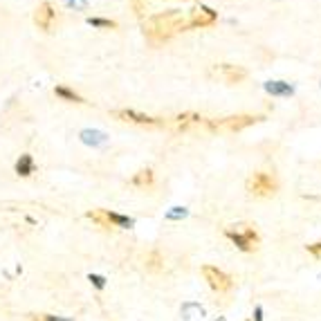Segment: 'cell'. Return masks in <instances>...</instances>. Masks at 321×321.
I'll return each instance as SVG.
<instances>
[{
	"label": "cell",
	"instance_id": "21",
	"mask_svg": "<svg viewBox=\"0 0 321 321\" xmlns=\"http://www.w3.org/2000/svg\"><path fill=\"white\" fill-rule=\"evenodd\" d=\"M88 281L97 287V290H103V287H106V279H103V276H99V274H90Z\"/></svg>",
	"mask_w": 321,
	"mask_h": 321
},
{
	"label": "cell",
	"instance_id": "3",
	"mask_svg": "<svg viewBox=\"0 0 321 321\" xmlns=\"http://www.w3.org/2000/svg\"><path fill=\"white\" fill-rule=\"evenodd\" d=\"M241 227L243 229H227V238L243 252L258 250V243H261L258 241V234L252 227H247V225H241Z\"/></svg>",
	"mask_w": 321,
	"mask_h": 321
},
{
	"label": "cell",
	"instance_id": "26",
	"mask_svg": "<svg viewBox=\"0 0 321 321\" xmlns=\"http://www.w3.org/2000/svg\"><path fill=\"white\" fill-rule=\"evenodd\" d=\"M43 321H70L65 317H54V314H43Z\"/></svg>",
	"mask_w": 321,
	"mask_h": 321
},
{
	"label": "cell",
	"instance_id": "7",
	"mask_svg": "<svg viewBox=\"0 0 321 321\" xmlns=\"http://www.w3.org/2000/svg\"><path fill=\"white\" fill-rule=\"evenodd\" d=\"M216 12L211 7H204V5H200V7H195L193 12L189 14V30H198V27H209L216 23Z\"/></svg>",
	"mask_w": 321,
	"mask_h": 321
},
{
	"label": "cell",
	"instance_id": "23",
	"mask_svg": "<svg viewBox=\"0 0 321 321\" xmlns=\"http://www.w3.org/2000/svg\"><path fill=\"white\" fill-rule=\"evenodd\" d=\"M131 3H133L135 14H144V9H146V0H131Z\"/></svg>",
	"mask_w": 321,
	"mask_h": 321
},
{
	"label": "cell",
	"instance_id": "11",
	"mask_svg": "<svg viewBox=\"0 0 321 321\" xmlns=\"http://www.w3.org/2000/svg\"><path fill=\"white\" fill-rule=\"evenodd\" d=\"M263 88H265V92L272 94V97H292V94H294V88H292L287 81H267Z\"/></svg>",
	"mask_w": 321,
	"mask_h": 321
},
{
	"label": "cell",
	"instance_id": "15",
	"mask_svg": "<svg viewBox=\"0 0 321 321\" xmlns=\"http://www.w3.org/2000/svg\"><path fill=\"white\" fill-rule=\"evenodd\" d=\"M153 180H155V175H153V171L151 169H142L140 173H135L133 175V184L135 186H140V189H146V186H151L153 184Z\"/></svg>",
	"mask_w": 321,
	"mask_h": 321
},
{
	"label": "cell",
	"instance_id": "18",
	"mask_svg": "<svg viewBox=\"0 0 321 321\" xmlns=\"http://www.w3.org/2000/svg\"><path fill=\"white\" fill-rule=\"evenodd\" d=\"M85 216H88V218H92L99 227H106V229L110 227V223H108V218H106V211H88Z\"/></svg>",
	"mask_w": 321,
	"mask_h": 321
},
{
	"label": "cell",
	"instance_id": "16",
	"mask_svg": "<svg viewBox=\"0 0 321 321\" xmlns=\"http://www.w3.org/2000/svg\"><path fill=\"white\" fill-rule=\"evenodd\" d=\"M54 94L61 99H65V101H74V103H83V97L81 94H76L72 88H68V85H56L54 88Z\"/></svg>",
	"mask_w": 321,
	"mask_h": 321
},
{
	"label": "cell",
	"instance_id": "1",
	"mask_svg": "<svg viewBox=\"0 0 321 321\" xmlns=\"http://www.w3.org/2000/svg\"><path fill=\"white\" fill-rule=\"evenodd\" d=\"M189 30V16H184L178 9H171L164 14H155L144 23V34L151 43H164L180 32Z\"/></svg>",
	"mask_w": 321,
	"mask_h": 321
},
{
	"label": "cell",
	"instance_id": "4",
	"mask_svg": "<svg viewBox=\"0 0 321 321\" xmlns=\"http://www.w3.org/2000/svg\"><path fill=\"white\" fill-rule=\"evenodd\" d=\"M263 117H254V115H232V117H225L220 122H209L211 131H229V133H238L243 128L252 126V124L261 122Z\"/></svg>",
	"mask_w": 321,
	"mask_h": 321
},
{
	"label": "cell",
	"instance_id": "20",
	"mask_svg": "<svg viewBox=\"0 0 321 321\" xmlns=\"http://www.w3.org/2000/svg\"><path fill=\"white\" fill-rule=\"evenodd\" d=\"M160 254H157V252H153L151 254V256H148V261H146V265H148V270H153V272H157V270H160Z\"/></svg>",
	"mask_w": 321,
	"mask_h": 321
},
{
	"label": "cell",
	"instance_id": "14",
	"mask_svg": "<svg viewBox=\"0 0 321 321\" xmlns=\"http://www.w3.org/2000/svg\"><path fill=\"white\" fill-rule=\"evenodd\" d=\"M106 218L110 223V227H124V229H131L135 225V220L128 218V216H122V213H115V211H106Z\"/></svg>",
	"mask_w": 321,
	"mask_h": 321
},
{
	"label": "cell",
	"instance_id": "10",
	"mask_svg": "<svg viewBox=\"0 0 321 321\" xmlns=\"http://www.w3.org/2000/svg\"><path fill=\"white\" fill-rule=\"evenodd\" d=\"M79 137H81V142H83L85 146H92V148L103 146V144L108 142L106 133H103V131H94V128H85V131H81Z\"/></svg>",
	"mask_w": 321,
	"mask_h": 321
},
{
	"label": "cell",
	"instance_id": "6",
	"mask_svg": "<svg viewBox=\"0 0 321 321\" xmlns=\"http://www.w3.org/2000/svg\"><path fill=\"white\" fill-rule=\"evenodd\" d=\"M202 274H204V279H207L209 287H211V290H216V292H227L229 287H232V279H229V276L225 274L223 270H218V267L204 265V267H202Z\"/></svg>",
	"mask_w": 321,
	"mask_h": 321
},
{
	"label": "cell",
	"instance_id": "8",
	"mask_svg": "<svg viewBox=\"0 0 321 321\" xmlns=\"http://www.w3.org/2000/svg\"><path fill=\"white\" fill-rule=\"evenodd\" d=\"M34 21H36V25L41 27V30L47 32L52 27V23L56 21V12L52 9L50 3H43V5H38V9H36V14H34Z\"/></svg>",
	"mask_w": 321,
	"mask_h": 321
},
{
	"label": "cell",
	"instance_id": "5",
	"mask_svg": "<svg viewBox=\"0 0 321 321\" xmlns=\"http://www.w3.org/2000/svg\"><path fill=\"white\" fill-rule=\"evenodd\" d=\"M115 117L128 124H137V126H162L164 124V119L151 117V115L137 113V110H115Z\"/></svg>",
	"mask_w": 321,
	"mask_h": 321
},
{
	"label": "cell",
	"instance_id": "9",
	"mask_svg": "<svg viewBox=\"0 0 321 321\" xmlns=\"http://www.w3.org/2000/svg\"><path fill=\"white\" fill-rule=\"evenodd\" d=\"M216 74H220L227 83H241V81L247 76V72L243 68H238V65H227V63H225V65H218V68H216Z\"/></svg>",
	"mask_w": 321,
	"mask_h": 321
},
{
	"label": "cell",
	"instance_id": "27",
	"mask_svg": "<svg viewBox=\"0 0 321 321\" xmlns=\"http://www.w3.org/2000/svg\"><path fill=\"white\" fill-rule=\"evenodd\" d=\"M319 279H321V276H319Z\"/></svg>",
	"mask_w": 321,
	"mask_h": 321
},
{
	"label": "cell",
	"instance_id": "22",
	"mask_svg": "<svg viewBox=\"0 0 321 321\" xmlns=\"http://www.w3.org/2000/svg\"><path fill=\"white\" fill-rule=\"evenodd\" d=\"M65 7H74V9H85L88 7V0H65Z\"/></svg>",
	"mask_w": 321,
	"mask_h": 321
},
{
	"label": "cell",
	"instance_id": "12",
	"mask_svg": "<svg viewBox=\"0 0 321 321\" xmlns=\"http://www.w3.org/2000/svg\"><path fill=\"white\" fill-rule=\"evenodd\" d=\"M34 169H36V164H34V157H32L30 153H25V155L18 157V162H16V173L18 175L30 178V175L34 173Z\"/></svg>",
	"mask_w": 321,
	"mask_h": 321
},
{
	"label": "cell",
	"instance_id": "2",
	"mask_svg": "<svg viewBox=\"0 0 321 321\" xmlns=\"http://www.w3.org/2000/svg\"><path fill=\"white\" fill-rule=\"evenodd\" d=\"M276 189H279V182L274 180V175L263 173V171L254 173L252 178L247 180V191H250L252 195H258V198H270V195L276 193Z\"/></svg>",
	"mask_w": 321,
	"mask_h": 321
},
{
	"label": "cell",
	"instance_id": "25",
	"mask_svg": "<svg viewBox=\"0 0 321 321\" xmlns=\"http://www.w3.org/2000/svg\"><path fill=\"white\" fill-rule=\"evenodd\" d=\"M254 321H263V308H261V305L254 308Z\"/></svg>",
	"mask_w": 321,
	"mask_h": 321
},
{
	"label": "cell",
	"instance_id": "13",
	"mask_svg": "<svg viewBox=\"0 0 321 321\" xmlns=\"http://www.w3.org/2000/svg\"><path fill=\"white\" fill-rule=\"evenodd\" d=\"M198 124H202V117L195 113H184V115H178V117H175V128H178V131H186V128H191V126H198Z\"/></svg>",
	"mask_w": 321,
	"mask_h": 321
},
{
	"label": "cell",
	"instance_id": "24",
	"mask_svg": "<svg viewBox=\"0 0 321 321\" xmlns=\"http://www.w3.org/2000/svg\"><path fill=\"white\" fill-rule=\"evenodd\" d=\"M308 252L312 254L314 258H321V243H314V245H308Z\"/></svg>",
	"mask_w": 321,
	"mask_h": 321
},
{
	"label": "cell",
	"instance_id": "17",
	"mask_svg": "<svg viewBox=\"0 0 321 321\" xmlns=\"http://www.w3.org/2000/svg\"><path fill=\"white\" fill-rule=\"evenodd\" d=\"M88 25L99 27V30H115V27H117V23L110 21V18H97V16H90V18H88Z\"/></svg>",
	"mask_w": 321,
	"mask_h": 321
},
{
	"label": "cell",
	"instance_id": "19",
	"mask_svg": "<svg viewBox=\"0 0 321 321\" xmlns=\"http://www.w3.org/2000/svg\"><path fill=\"white\" fill-rule=\"evenodd\" d=\"M186 216H189V209L173 207L171 211H166V220H182V218H186Z\"/></svg>",
	"mask_w": 321,
	"mask_h": 321
}]
</instances>
